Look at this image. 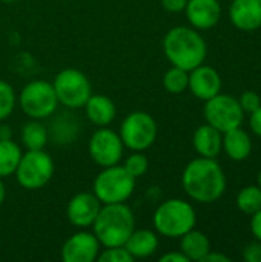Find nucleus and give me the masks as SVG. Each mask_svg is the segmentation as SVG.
I'll list each match as a JSON object with an SVG mask.
<instances>
[{"label": "nucleus", "instance_id": "1", "mask_svg": "<svg viewBox=\"0 0 261 262\" xmlns=\"http://www.w3.org/2000/svg\"><path fill=\"white\" fill-rule=\"evenodd\" d=\"M182 186L191 200L200 204H212L226 190V175L215 158L198 157L186 164Z\"/></svg>", "mask_w": 261, "mask_h": 262}, {"label": "nucleus", "instance_id": "2", "mask_svg": "<svg viewBox=\"0 0 261 262\" xmlns=\"http://www.w3.org/2000/svg\"><path fill=\"white\" fill-rule=\"evenodd\" d=\"M163 52L172 66L189 72L205 63L208 46L195 28L175 26L163 38Z\"/></svg>", "mask_w": 261, "mask_h": 262}, {"label": "nucleus", "instance_id": "3", "mask_svg": "<svg viewBox=\"0 0 261 262\" xmlns=\"http://www.w3.org/2000/svg\"><path fill=\"white\" fill-rule=\"evenodd\" d=\"M135 230V216L126 203L102 204V209L92 224V233L102 247L125 246Z\"/></svg>", "mask_w": 261, "mask_h": 262}, {"label": "nucleus", "instance_id": "4", "mask_svg": "<svg viewBox=\"0 0 261 262\" xmlns=\"http://www.w3.org/2000/svg\"><path fill=\"white\" fill-rule=\"evenodd\" d=\"M152 221L158 235L165 238H182L195 227L197 213L191 203L180 198H171L157 207Z\"/></svg>", "mask_w": 261, "mask_h": 262}, {"label": "nucleus", "instance_id": "5", "mask_svg": "<svg viewBox=\"0 0 261 262\" xmlns=\"http://www.w3.org/2000/svg\"><path fill=\"white\" fill-rule=\"evenodd\" d=\"M135 178L131 177L120 164L103 167L95 177L92 184V193L102 204L126 203L135 189Z\"/></svg>", "mask_w": 261, "mask_h": 262}, {"label": "nucleus", "instance_id": "6", "mask_svg": "<svg viewBox=\"0 0 261 262\" xmlns=\"http://www.w3.org/2000/svg\"><path fill=\"white\" fill-rule=\"evenodd\" d=\"M14 175L23 189L38 190L51 181L54 175V161L43 149L28 150L22 154Z\"/></svg>", "mask_w": 261, "mask_h": 262}, {"label": "nucleus", "instance_id": "7", "mask_svg": "<svg viewBox=\"0 0 261 262\" xmlns=\"http://www.w3.org/2000/svg\"><path fill=\"white\" fill-rule=\"evenodd\" d=\"M18 104L29 118L45 120L54 115L58 106V100L52 83L45 80H34L23 86L20 91Z\"/></svg>", "mask_w": 261, "mask_h": 262}, {"label": "nucleus", "instance_id": "8", "mask_svg": "<svg viewBox=\"0 0 261 262\" xmlns=\"http://www.w3.org/2000/svg\"><path fill=\"white\" fill-rule=\"evenodd\" d=\"M157 121L143 111H135L126 115L120 126V138L123 146L132 152H143L149 149L157 140Z\"/></svg>", "mask_w": 261, "mask_h": 262}, {"label": "nucleus", "instance_id": "9", "mask_svg": "<svg viewBox=\"0 0 261 262\" xmlns=\"http://www.w3.org/2000/svg\"><path fill=\"white\" fill-rule=\"evenodd\" d=\"M58 104L68 109H80L92 95L91 81L82 71L66 68L60 71L52 81Z\"/></svg>", "mask_w": 261, "mask_h": 262}, {"label": "nucleus", "instance_id": "10", "mask_svg": "<svg viewBox=\"0 0 261 262\" xmlns=\"http://www.w3.org/2000/svg\"><path fill=\"white\" fill-rule=\"evenodd\" d=\"M203 115L206 123L220 130L222 134L240 127L245 118V112L238 100L232 95H226L222 92L205 101Z\"/></svg>", "mask_w": 261, "mask_h": 262}, {"label": "nucleus", "instance_id": "11", "mask_svg": "<svg viewBox=\"0 0 261 262\" xmlns=\"http://www.w3.org/2000/svg\"><path fill=\"white\" fill-rule=\"evenodd\" d=\"M123 150L125 146L120 135L106 126L98 127L88 143V152L91 160L102 169L120 164L123 158Z\"/></svg>", "mask_w": 261, "mask_h": 262}, {"label": "nucleus", "instance_id": "12", "mask_svg": "<svg viewBox=\"0 0 261 262\" xmlns=\"http://www.w3.org/2000/svg\"><path fill=\"white\" fill-rule=\"evenodd\" d=\"M100 247L95 235L82 229L63 243L62 259L65 262H94L98 258Z\"/></svg>", "mask_w": 261, "mask_h": 262}, {"label": "nucleus", "instance_id": "13", "mask_svg": "<svg viewBox=\"0 0 261 262\" xmlns=\"http://www.w3.org/2000/svg\"><path fill=\"white\" fill-rule=\"evenodd\" d=\"M100 209L102 203L94 193L80 192L69 200L66 207V216L71 226L77 229H88L92 227Z\"/></svg>", "mask_w": 261, "mask_h": 262}, {"label": "nucleus", "instance_id": "14", "mask_svg": "<svg viewBox=\"0 0 261 262\" xmlns=\"http://www.w3.org/2000/svg\"><path fill=\"white\" fill-rule=\"evenodd\" d=\"M188 89L192 92L194 97L206 101V100L215 97L217 94H220L222 77L214 68L200 64V66L194 68L192 71H189Z\"/></svg>", "mask_w": 261, "mask_h": 262}, {"label": "nucleus", "instance_id": "15", "mask_svg": "<svg viewBox=\"0 0 261 262\" xmlns=\"http://www.w3.org/2000/svg\"><path fill=\"white\" fill-rule=\"evenodd\" d=\"M185 12L192 28L206 31L220 21L222 5L218 0H188Z\"/></svg>", "mask_w": 261, "mask_h": 262}, {"label": "nucleus", "instance_id": "16", "mask_svg": "<svg viewBox=\"0 0 261 262\" xmlns=\"http://www.w3.org/2000/svg\"><path fill=\"white\" fill-rule=\"evenodd\" d=\"M229 17L232 25L243 32L260 29L261 0H232Z\"/></svg>", "mask_w": 261, "mask_h": 262}, {"label": "nucleus", "instance_id": "17", "mask_svg": "<svg viewBox=\"0 0 261 262\" xmlns=\"http://www.w3.org/2000/svg\"><path fill=\"white\" fill-rule=\"evenodd\" d=\"M223 134L212 127L211 124H202L195 129L192 137V146L198 157L205 158H217L222 152Z\"/></svg>", "mask_w": 261, "mask_h": 262}, {"label": "nucleus", "instance_id": "18", "mask_svg": "<svg viewBox=\"0 0 261 262\" xmlns=\"http://www.w3.org/2000/svg\"><path fill=\"white\" fill-rule=\"evenodd\" d=\"M222 150L234 161H245L252 154V138L251 135L240 127L231 129L223 134Z\"/></svg>", "mask_w": 261, "mask_h": 262}, {"label": "nucleus", "instance_id": "19", "mask_svg": "<svg viewBox=\"0 0 261 262\" xmlns=\"http://www.w3.org/2000/svg\"><path fill=\"white\" fill-rule=\"evenodd\" d=\"M83 107H85L88 120L98 127L111 124L112 120L115 118V114H117L114 101L109 97L98 95V94L91 95Z\"/></svg>", "mask_w": 261, "mask_h": 262}, {"label": "nucleus", "instance_id": "20", "mask_svg": "<svg viewBox=\"0 0 261 262\" xmlns=\"http://www.w3.org/2000/svg\"><path fill=\"white\" fill-rule=\"evenodd\" d=\"M126 250L134 256V259H142L154 255L158 249V236L152 230L140 229L134 230L128 241L125 243Z\"/></svg>", "mask_w": 261, "mask_h": 262}, {"label": "nucleus", "instance_id": "21", "mask_svg": "<svg viewBox=\"0 0 261 262\" xmlns=\"http://www.w3.org/2000/svg\"><path fill=\"white\" fill-rule=\"evenodd\" d=\"M209 250H211L209 238L200 230L192 229L180 238V252L189 261L202 262L203 258L209 253Z\"/></svg>", "mask_w": 261, "mask_h": 262}, {"label": "nucleus", "instance_id": "22", "mask_svg": "<svg viewBox=\"0 0 261 262\" xmlns=\"http://www.w3.org/2000/svg\"><path fill=\"white\" fill-rule=\"evenodd\" d=\"M77 132H78V121L77 118L74 120L68 112L60 114L57 118H54L48 129L49 138L52 137L54 141L58 144H68L74 141V138H77Z\"/></svg>", "mask_w": 261, "mask_h": 262}, {"label": "nucleus", "instance_id": "23", "mask_svg": "<svg viewBox=\"0 0 261 262\" xmlns=\"http://www.w3.org/2000/svg\"><path fill=\"white\" fill-rule=\"evenodd\" d=\"M20 138L23 146L28 150H40L46 146L49 140L48 127L40 120H32L25 123L20 132Z\"/></svg>", "mask_w": 261, "mask_h": 262}, {"label": "nucleus", "instance_id": "24", "mask_svg": "<svg viewBox=\"0 0 261 262\" xmlns=\"http://www.w3.org/2000/svg\"><path fill=\"white\" fill-rule=\"evenodd\" d=\"M22 158V149L11 138L0 140V178L14 175L18 161Z\"/></svg>", "mask_w": 261, "mask_h": 262}, {"label": "nucleus", "instance_id": "25", "mask_svg": "<svg viewBox=\"0 0 261 262\" xmlns=\"http://www.w3.org/2000/svg\"><path fill=\"white\" fill-rule=\"evenodd\" d=\"M235 204L238 210L245 215L251 216L255 212H258L261 209V189L258 184L243 187L235 198Z\"/></svg>", "mask_w": 261, "mask_h": 262}, {"label": "nucleus", "instance_id": "26", "mask_svg": "<svg viewBox=\"0 0 261 262\" xmlns=\"http://www.w3.org/2000/svg\"><path fill=\"white\" fill-rule=\"evenodd\" d=\"M163 86L169 94H183L189 86V72L177 66L169 68L163 75Z\"/></svg>", "mask_w": 261, "mask_h": 262}, {"label": "nucleus", "instance_id": "27", "mask_svg": "<svg viewBox=\"0 0 261 262\" xmlns=\"http://www.w3.org/2000/svg\"><path fill=\"white\" fill-rule=\"evenodd\" d=\"M123 167L126 169V172L131 177H134L137 180V178L143 177L148 172V169H149V160H148V157L143 152H132L125 160Z\"/></svg>", "mask_w": 261, "mask_h": 262}, {"label": "nucleus", "instance_id": "28", "mask_svg": "<svg viewBox=\"0 0 261 262\" xmlns=\"http://www.w3.org/2000/svg\"><path fill=\"white\" fill-rule=\"evenodd\" d=\"M15 107V92L12 86L0 80V121L6 120Z\"/></svg>", "mask_w": 261, "mask_h": 262}, {"label": "nucleus", "instance_id": "29", "mask_svg": "<svg viewBox=\"0 0 261 262\" xmlns=\"http://www.w3.org/2000/svg\"><path fill=\"white\" fill-rule=\"evenodd\" d=\"M100 262H132L134 256L126 250L125 246H118V247H105L103 252L98 253Z\"/></svg>", "mask_w": 261, "mask_h": 262}, {"label": "nucleus", "instance_id": "30", "mask_svg": "<svg viewBox=\"0 0 261 262\" xmlns=\"http://www.w3.org/2000/svg\"><path fill=\"white\" fill-rule=\"evenodd\" d=\"M238 103L245 114H252L261 106V98L260 95L254 91H245L242 94V97L238 98Z\"/></svg>", "mask_w": 261, "mask_h": 262}, {"label": "nucleus", "instance_id": "31", "mask_svg": "<svg viewBox=\"0 0 261 262\" xmlns=\"http://www.w3.org/2000/svg\"><path fill=\"white\" fill-rule=\"evenodd\" d=\"M243 259L246 262H261V243L252 241L243 249Z\"/></svg>", "mask_w": 261, "mask_h": 262}, {"label": "nucleus", "instance_id": "32", "mask_svg": "<svg viewBox=\"0 0 261 262\" xmlns=\"http://www.w3.org/2000/svg\"><path fill=\"white\" fill-rule=\"evenodd\" d=\"M188 0H162V6L168 12H182L185 11Z\"/></svg>", "mask_w": 261, "mask_h": 262}, {"label": "nucleus", "instance_id": "33", "mask_svg": "<svg viewBox=\"0 0 261 262\" xmlns=\"http://www.w3.org/2000/svg\"><path fill=\"white\" fill-rule=\"evenodd\" d=\"M249 127L257 137L261 138V106L252 114H249Z\"/></svg>", "mask_w": 261, "mask_h": 262}, {"label": "nucleus", "instance_id": "34", "mask_svg": "<svg viewBox=\"0 0 261 262\" xmlns=\"http://www.w3.org/2000/svg\"><path fill=\"white\" fill-rule=\"evenodd\" d=\"M251 233L257 241L261 243V209L254 215H251Z\"/></svg>", "mask_w": 261, "mask_h": 262}, {"label": "nucleus", "instance_id": "35", "mask_svg": "<svg viewBox=\"0 0 261 262\" xmlns=\"http://www.w3.org/2000/svg\"><path fill=\"white\" fill-rule=\"evenodd\" d=\"M160 262H189V259L178 250V252H168L162 255Z\"/></svg>", "mask_w": 261, "mask_h": 262}, {"label": "nucleus", "instance_id": "36", "mask_svg": "<svg viewBox=\"0 0 261 262\" xmlns=\"http://www.w3.org/2000/svg\"><path fill=\"white\" fill-rule=\"evenodd\" d=\"M202 262H231V258L226 256V255H223V253L209 250V253L203 258V261Z\"/></svg>", "mask_w": 261, "mask_h": 262}, {"label": "nucleus", "instance_id": "37", "mask_svg": "<svg viewBox=\"0 0 261 262\" xmlns=\"http://www.w3.org/2000/svg\"><path fill=\"white\" fill-rule=\"evenodd\" d=\"M6 138H11L9 129L8 126H0V140H6Z\"/></svg>", "mask_w": 261, "mask_h": 262}, {"label": "nucleus", "instance_id": "38", "mask_svg": "<svg viewBox=\"0 0 261 262\" xmlns=\"http://www.w3.org/2000/svg\"><path fill=\"white\" fill-rule=\"evenodd\" d=\"M5 198H6V189H5V184H3V181L0 178V206L3 204Z\"/></svg>", "mask_w": 261, "mask_h": 262}, {"label": "nucleus", "instance_id": "39", "mask_svg": "<svg viewBox=\"0 0 261 262\" xmlns=\"http://www.w3.org/2000/svg\"><path fill=\"white\" fill-rule=\"evenodd\" d=\"M257 181H258V187L261 189V169H260V172H258V178H257Z\"/></svg>", "mask_w": 261, "mask_h": 262}, {"label": "nucleus", "instance_id": "40", "mask_svg": "<svg viewBox=\"0 0 261 262\" xmlns=\"http://www.w3.org/2000/svg\"><path fill=\"white\" fill-rule=\"evenodd\" d=\"M0 2H5V3H11V2H17V0H0Z\"/></svg>", "mask_w": 261, "mask_h": 262}]
</instances>
